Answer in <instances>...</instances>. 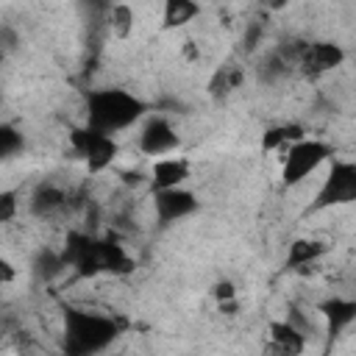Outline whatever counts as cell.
Segmentation results:
<instances>
[{"label":"cell","instance_id":"6da1fadb","mask_svg":"<svg viewBox=\"0 0 356 356\" xmlns=\"http://www.w3.org/2000/svg\"><path fill=\"white\" fill-rule=\"evenodd\" d=\"M122 325L97 309L64 306L61 314V339L67 356H103L106 348L120 337Z\"/></svg>","mask_w":356,"mask_h":356},{"label":"cell","instance_id":"7a4b0ae2","mask_svg":"<svg viewBox=\"0 0 356 356\" xmlns=\"http://www.w3.org/2000/svg\"><path fill=\"white\" fill-rule=\"evenodd\" d=\"M145 103L125 92V89H92L86 92V106H83V125L108 136H117L128 131L134 122L145 117Z\"/></svg>","mask_w":356,"mask_h":356},{"label":"cell","instance_id":"3957f363","mask_svg":"<svg viewBox=\"0 0 356 356\" xmlns=\"http://www.w3.org/2000/svg\"><path fill=\"white\" fill-rule=\"evenodd\" d=\"M67 261L78 270V275H128L134 270V256L122 242L106 236H83L75 234L67 245Z\"/></svg>","mask_w":356,"mask_h":356},{"label":"cell","instance_id":"277c9868","mask_svg":"<svg viewBox=\"0 0 356 356\" xmlns=\"http://www.w3.org/2000/svg\"><path fill=\"white\" fill-rule=\"evenodd\" d=\"M353 203H356V161L334 156L323 170L320 186L309 203V214H320V211H331Z\"/></svg>","mask_w":356,"mask_h":356},{"label":"cell","instance_id":"5b68a950","mask_svg":"<svg viewBox=\"0 0 356 356\" xmlns=\"http://www.w3.org/2000/svg\"><path fill=\"white\" fill-rule=\"evenodd\" d=\"M334 156H337V150L331 142H325L320 136H306L303 142H298L281 153V184L286 189L300 186L309 175L325 170Z\"/></svg>","mask_w":356,"mask_h":356},{"label":"cell","instance_id":"8992f818","mask_svg":"<svg viewBox=\"0 0 356 356\" xmlns=\"http://www.w3.org/2000/svg\"><path fill=\"white\" fill-rule=\"evenodd\" d=\"M292 61L306 81H320L345 64V50L331 39H312L292 53Z\"/></svg>","mask_w":356,"mask_h":356},{"label":"cell","instance_id":"52a82bcc","mask_svg":"<svg viewBox=\"0 0 356 356\" xmlns=\"http://www.w3.org/2000/svg\"><path fill=\"white\" fill-rule=\"evenodd\" d=\"M70 147L78 159L86 161V170L89 172H103L108 170L117 156H120V142L117 136H108V134H100V131H92L86 125H78L70 131Z\"/></svg>","mask_w":356,"mask_h":356},{"label":"cell","instance_id":"ba28073f","mask_svg":"<svg viewBox=\"0 0 356 356\" xmlns=\"http://www.w3.org/2000/svg\"><path fill=\"white\" fill-rule=\"evenodd\" d=\"M178 147H181V134H178V128L172 125L170 117L150 114L142 122V128L136 134V150L142 156H150L156 161V159H164V156H175Z\"/></svg>","mask_w":356,"mask_h":356},{"label":"cell","instance_id":"9c48e42d","mask_svg":"<svg viewBox=\"0 0 356 356\" xmlns=\"http://www.w3.org/2000/svg\"><path fill=\"white\" fill-rule=\"evenodd\" d=\"M306 348H309L306 331L298 328L289 317L286 320H270L261 356H303Z\"/></svg>","mask_w":356,"mask_h":356},{"label":"cell","instance_id":"30bf717a","mask_svg":"<svg viewBox=\"0 0 356 356\" xmlns=\"http://www.w3.org/2000/svg\"><path fill=\"white\" fill-rule=\"evenodd\" d=\"M200 209V200L195 192H189L186 186L181 189H161L153 192V214L159 225H172L178 220H186L189 214H195Z\"/></svg>","mask_w":356,"mask_h":356},{"label":"cell","instance_id":"8fae6325","mask_svg":"<svg viewBox=\"0 0 356 356\" xmlns=\"http://www.w3.org/2000/svg\"><path fill=\"white\" fill-rule=\"evenodd\" d=\"M186 178H192V161L186 156H164V159H156L150 164V172H147V184L153 192H161V189H181L186 184Z\"/></svg>","mask_w":356,"mask_h":356},{"label":"cell","instance_id":"7c38bea8","mask_svg":"<svg viewBox=\"0 0 356 356\" xmlns=\"http://www.w3.org/2000/svg\"><path fill=\"white\" fill-rule=\"evenodd\" d=\"M331 250V245L320 236H298L289 242V250H286V259H284V267L286 270H309V267H317L320 259Z\"/></svg>","mask_w":356,"mask_h":356},{"label":"cell","instance_id":"4fadbf2b","mask_svg":"<svg viewBox=\"0 0 356 356\" xmlns=\"http://www.w3.org/2000/svg\"><path fill=\"white\" fill-rule=\"evenodd\" d=\"M309 134H306V125L295 122V120H284V122H273L264 128L261 134V150L267 153H284L289 150L292 145L303 142Z\"/></svg>","mask_w":356,"mask_h":356},{"label":"cell","instance_id":"5bb4252c","mask_svg":"<svg viewBox=\"0 0 356 356\" xmlns=\"http://www.w3.org/2000/svg\"><path fill=\"white\" fill-rule=\"evenodd\" d=\"M70 203V192L58 184H42L33 197H31V211L39 214V217H53L58 211H64Z\"/></svg>","mask_w":356,"mask_h":356},{"label":"cell","instance_id":"9a60e30c","mask_svg":"<svg viewBox=\"0 0 356 356\" xmlns=\"http://www.w3.org/2000/svg\"><path fill=\"white\" fill-rule=\"evenodd\" d=\"M317 309L328 320V331L331 334H339L342 328H348L356 320V300H348V298H331V300L320 303Z\"/></svg>","mask_w":356,"mask_h":356},{"label":"cell","instance_id":"2e32d148","mask_svg":"<svg viewBox=\"0 0 356 356\" xmlns=\"http://www.w3.org/2000/svg\"><path fill=\"white\" fill-rule=\"evenodd\" d=\"M200 17V6L189 3V0H170L161 8V28L172 31V28H184L189 22H195Z\"/></svg>","mask_w":356,"mask_h":356},{"label":"cell","instance_id":"e0dca14e","mask_svg":"<svg viewBox=\"0 0 356 356\" xmlns=\"http://www.w3.org/2000/svg\"><path fill=\"white\" fill-rule=\"evenodd\" d=\"M245 83V70L236 67V64H225V67H217L211 81H209V95L211 97H228L231 92L242 89Z\"/></svg>","mask_w":356,"mask_h":356},{"label":"cell","instance_id":"ac0fdd59","mask_svg":"<svg viewBox=\"0 0 356 356\" xmlns=\"http://www.w3.org/2000/svg\"><path fill=\"white\" fill-rule=\"evenodd\" d=\"M106 22H108V31L117 39H128L134 33V25H136V11L131 6H125V3H117V6L108 8Z\"/></svg>","mask_w":356,"mask_h":356},{"label":"cell","instance_id":"d6986e66","mask_svg":"<svg viewBox=\"0 0 356 356\" xmlns=\"http://www.w3.org/2000/svg\"><path fill=\"white\" fill-rule=\"evenodd\" d=\"M209 298L217 303V306H225V303H236L239 300V289L231 278H217L211 286H209Z\"/></svg>","mask_w":356,"mask_h":356},{"label":"cell","instance_id":"ffe728a7","mask_svg":"<svg viewBox=\"0 0 356 356\" xmlns=\"http://www.w3.org/2000/svg\"><path fill=\"white\" fill-rule=\"evenodd\" d=\"M14 209H17V192L6 189V192L0 195V220H3V222H11V220H14Z\"/></svg>","mask_w":356,"mask_h":356},{"label":"cell","instance_id":"44dd1931","mask_svg":"<svg viewBox=\"0 0 356 356\" xmlns=\"http://www.w3.org/2000/svg\"><path fill=\"white\" fill-rule=\"evenodd\" d=\"M17 281V270H14V261L8 259V256H3L0 259V284L3 286H11Z\"/></svg>","mask_w":356,"mask_h":356}]
</instances>
